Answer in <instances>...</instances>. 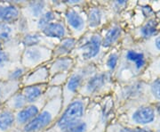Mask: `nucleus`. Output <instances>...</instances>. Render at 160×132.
I'll list each match as a JSON object with an SVG mask.
<instances>
[{
  "label": "nucleus",
  "instance_id": "f257e3e1",
  "mask_svg": "<svg viewBox=\"0 0 160 132\" xmlns=\"http://www.w3.org/2000/svg\"><path fill=\"white\" fill-rule=\"evenodd\" d=\"M151 57L141 42H135L121 49L118 67L114 74L118 84L139 80L142 77Z\"/></svg>",
  "mask_w": 160,
  "mask_h": 132
},
{
  "label": "nucleus",
  "instance_id": "72a5a7b5",
  "mask_svg": "<svg viewBox=\"0 0 160 132\" xmlns=\"http://www.w3.org/2000/svg\"><path fill=\"white\" fill-rule=\"evenodd\" d=\"M29 71V70L25 67H16L9 73V80L13 81H21Z\"/></svg>",
  "mask_w": 160,
  "mask_h": 132
},
{
  "label": "nucleus",
  "instance_id": "a211bd4d",
  "mask_svg": "<svg viewBox=\"0 0 160 132\" xmlns=\"http://www.w3.org/2000/svg\"><path fill=\"white\" fill-rule=\"evenodd\" d=\"M50 79V74L47 64L41 65L32 71H29L24 77L25 86L29 85H38V84H48Z\"/></svg>",
  "mask_w": 160,
  "mask_h": 132
},
{
  "label": "nucleus",
  "instance_id": "2eb2a0df",
  "mask_svg": "<svg viewBox=\"0 0 160 132\" xmlns=\"http://www.w3.org/2000/svg\"><path fill=\"white\" fill-rule=\"evenodd\" d=\"M102 37V48L104 50L113 49L124 38V28L118 23H111L105 30Z\"/></svg>",
  "mask_w": 160,
  "mask_h": 132
},
{
  "label": "nucleus",
  "instance_id": "a19ab883",
  "mask_svg": "<svg viewBox=\"0 0 160 132\" xmlns=\"http://www.w3.org/2000/svg\"><path fill=\"white\" fill-rule=\"evenodd\" d=\"M159 26H160V21H159Z\"/></svg>",
  "mask_w": 160,
  "mask_h": 132
},
{
  "label": "nucleus",
  "instance_id": "a878e982",
  "mask_svg": "<svg viewBox=\"0 0 160 132\" xmlns=\"http://www.w3.org/2000/svg\"><path fill=\"white\" fill-rule=\"evenodd\" d=\"M147 98L150 103L160 102V77L147 81Z\"/></svg>",
  "mask_w": 160,
  "mask_h": 132
},
{
  "label": "nucleus",
  "instance_id": "7c9ffc66",
  "mask_svg": "<svg viewBox=\"0 0 160 132\" xmlns=\"http://www.w3.org/2000/svg\"><path fill=\"white\" fill-rule=\"evenodd\" d=\"M10 105H11L12 109L17 110V111H20V110L24 108L26 105H28V103H27V101H26V99L24 98L22 91L17 92L12 98Z\"/></svg>",
  "mask_w": 160,
  "mask_h": 132
},
{
  "label": "nucleus",
  "instance_id": "f704fd0d",
  "mask_svg": "<svg viewBox=\"0 0 160 132\" xmlns=\"http://www.w3.org/2000/svg\"><path fill=\"white\" fill-rule=\"evenodd\" d=\"M109 6L111 10L117 13H119L121 12H123L124 10H126V8L128 6V2L127 1H113V2H109Z\"/></svg>",
  "mask_w": 160,
  "mask_h": 132
},
{
  "label": "nucleus",
  "instance_id": "e433bc0d",
  "mask_svg": "<svg viewBox=\"0 0 160 132\" xmlns=\"http://www.w3.org/2000/svg\"><path fill=\"white\" fill-rule=\"evenodd\" d=\"M153 129H154L155 132H160V117L159 116L158 117L157 121H156L155 125L153 126Z\"/></svg>",
  "mask_w": 160,
  "mask_h": 132
},
{
  "label": "nucleus",
  "instance_id": "7ed1b4c3",
  "mask_svg": "<svg viewBox=\"0 0 160 132\" xmlns=\"http://www.w3.org/2000/svg\"><path fill=\"white\" fill-rule=\"evenodd\" d=\"M98 71L99 69L95 63H84L78 66L75 65L73 70L69 72L65 84L62 87L63 109L78 96L85 81Z\"/></svg>",
  "mask_w": 160,
  "mask_h": 132
},
{
  "label": "nucleus",
  "instance_id": "f03ea898",
  "mask_svg": "<svg viewBox=\"0 0 160 132\" xmlns=\"http://www.w3.org/2000/svg\"><path fill=\"white\" fill-rule=\"evenodd\" d=\"M63 110L62 91L52 97L33 120L22 128V132H45L49 129Z\"/></svg>",
  "mask_w": 160,
  "mask_h": 132
},
{
  "label": "nucleus",
  "instance_id": "f8f14e48",
  "mask_svg": "<svg viewBox=\"0 0 160 132\" xmlns=\"http://www.w3.org/2000/svg\"><path fill=\"white\" fill-rule=\"evenodd\" d=\"M101 115L95 107L88 108L83 118L70 122L56 132H92L97 127Z\"/></svg>",
  "mask_w": 160,
  "mask_h": 132
},
{
  "label": "nucleus",
  "instance_id": "b1692460",
  "mask_svg": "<svg viewBox=\"0 0 160 132\" xmlns=\"http://www.w3.org/2000/svg\"><path fill=\"white\" fill-rule=\"evenodd\" d=\"M45 39L46 38L41 34V32L36 30L34 32H28L23 35L22 43L25 46V48L36 46H45L48 47L45 42Z\"/></svg>",
  "mask_w": 160,
  "mask_h": 132
},
{
  "label": "nucleus",
  "instance_id": "c756f323",
  "mask_svg": "<svg viewBox=\"0 0 160 132\" xmlns=\"http://www.w3.org/2000/svg\"><path fill=\"white\" fill-rule=\"evenodd\" d=\"M15 123V115L10 110L3 111L0 114V130L6 131Z\"/></svg>",
  "mask_w": 160,
  "mask_h": 132
},
{
  "label": "nucleus",
  "instance_id": "bb28decb",
  "mask_svg": "<svg viewBox=\"0 0 160 132\" xmlns=\"http://www.w3.org/2000/svg\"><path fill=\"white\" fill-rule=\"evenodd\" d=\"M151 59L160 55V31L148 40L141 42Z\"/></svg>",
  "mask_w": 160,
  "mask_h": 132
},
{
  "label": "nucleus",
  "instance_id": "39448f33",
  "mask_svg": "<svg viewBox=\"0 0 160 132\" xmlns=\"http://www.w3.org/2000/svg\"><path fill=\"white\" fill-rule=\"evenodd\" d=\"M123 112V119L119 122L131 127L153 129V126L158 117L153 103H150L134 104L124 109Z\"/></svg>",
  "mask_w": 160,
  "mask_h": 132
},
{
  "label": "nucleus",
  "instance_id": "ddd939ff",
  "mask_svg": "<svg viewBox=\"0 0 160 132\" xmlns=\"http://www.w3.org/2000/svg\"><path fill=\"white\" fill-rule=\"evenodd\" d=\"M159 20L157 17L146 20L133 30L132 38L137 42H144L160 31Z\"/></svg>",
  "mask_w": 160,
  "mask_h": 132
},
{
  "label": "nucleus",
  "instance_id": "4c0bfd02",
  "mask_svg": "<svg viewBox=\"0 0 160 132\" xmlns=\"http://www.w3.org/2000/svg\"><path fill=\"white\" fill-rule=\"evenodd\" d=\"M153 105H154L155 110H156V113H157V114H158V116H159L160 117V102H158V103H153Z\"/></svg>",
  "mask_w": 160,
  "mask_h": 132
},
{
  "label": "nucleus",
  "instance_id": "9b49d317",
  "mask_svg": "<svg viewBox=\"0 0 160 132\" xmlns=\"http://www.w3.org/2000/svg\"><path fill=\"white\" fill-rule=\"evenodd\" d=\"M52 48L45 46H36L26 47L23 53L24 67L29 71V68L35 69L41 65H46L52 60Z\"/></svg>",
  "mask_w": 160,
  "mask_h": 132
},
{
  "label": "nucleus",
  "instance_id": "9d476101",
  "mask_svg": "<svg viewBox=\"0 0 160 132\" xmlns=\"http://www.w3.org/2000/svg\"><path fill=\"white\" fill-rule=\"evenodd\" d=\"M79 6L67 7L64 10V23L69 29L71 37L78 40L87 31L86 17L80 11Z\"/></svg>",
  "mask_w": 160,
  "mask_h": 132
},
{
  "label": "nucleus",
  "instance_id": "6ab92c4d",
  "mask_svg": "<svg viewBox=\"0 0 160 132\" xmlns=\"http://www.w3.org/2000/svg\"><path fill=\"white\" fill-rule=\"evenodd\" d=\"M78 44V40L69 36L63 39L56 44L52 50V59L64 56H71L73 52L76 49Z\"/></svg>",
  "mask_w": 160,
  "mask_h": 132
},
{
  "label": "nucleus",
  "instance_id": "1a4fd4ad",
  "mask_svg": "<svg viewBox=\"0 0 160 132\" xmlns=\"http://www.w3.org/2000/svg\"><path fill=\"white\" fill-rule=\"evenodd\" d=\"M62 91V87H49L48 90L45 94L43 98L35 103H29L26 105L24 108L18 111L15 115V123L22 128L27 123H29L31 120H33L37 115L39 114V112L43 109L46 102L54 95Z\"/></svg>",
  "mask_w": 160,
  "mask_h": 132
},
{
  "label": "nucleus",
  "instance_id": "dca6fc26",
  "mask_svg": "<svg viewBox=\"0 0 160 132\" xmlns=\"http://www.w3.org/2000/svg\"><path fill=\"white\" fill-rule=\"evenodd\" d=\"M75 63L76 60L72 56H64L52 59L47 65L50 77L59 73H69L75 67Z\"/></svg>",
  "mask_w": 160,
  "mask_h": 132
},
{
  "label": "nucleus",
  "instance_id": "4468645a",
  "mask_svg": "<svg viewBox=\"0 0 160 132\" xmlns=\"http://www.w3.org/2000/svg\"><path fill=\"white\" fill-rule=\"evenodd\" d=\"M86 17L87 29L90 31H97L106 22L107 13L103 6L91 5L86 10Z\"/></svg>",
  "mask_w": 160,
  "mask_h": 132
},
{
  "label": "nucleus",
  "instance_id": "2f4dec72",
  "mask_svg": "<svg viewBox=\"0 0 160 132\" xmlns=\"http://www.w3.org/2000/svg\"><path fill=\"white\" fill-rule=\"evenodd\" d=\"M69 73L65 72V73H59L50 77L49 81H48V87H62L65 84L67 81Z\"/></svg>",
  "mask_w": 160,
  "mask_h": 132
},
{
  "label": "nucleus",
  "instance_id": "ea45409f",
  "mask_svg": "<svg viewBox=\"0 0 160 132\" xmlns=\"http://www.w3.org/2000/svg\"><path fill=\"white\" fill-rule=\"evenodd\" d=\"M0 50H2V43L0 42Z\"/></svg>",
  "mask_w": 160,
  "mask_h": 132
},
{
  "label": "nucleus",
  "instance_id": "473e14b6",
  "mask_svg": "<svg viewBox=\"0 0 160 132\" xmlns=\"http://www.w3.org/2000/svg\"><path fill=\"white\" fill-rule=\"evenodd\" d=\"M12 37V29L10 24L0 22V42H7Z\"/></svg>",
  "mask_w": 160,
  "mask_h": 132
},
{
  "label": "nucleus",
  "instance_id": "4be33fe9",
  "mask_svg": "<svg viewBox=\"0 0 160 132\" xmlns=\"http://www.w3.org/2000/svg\"><path fill=\"white\" fill-rule=\"evenodd\" d=\"M120 55H121V49L113 48L112 50H109V52L106 55L104 58V71H108L111 74H115L116 71L118 67V63L120 60Z\"/></svg>",
  "mask_w": 160,
  "mask_h": 132
},
{
  "label": "nucleus",
  "instance_id": "c85d7f7f",
  "mask_svg": "<svg viewBox=\"0 0 160 132\" xmlns=\"http://www.w3.org/2000/svg\"><path fill=\"white\" fill-rule=\"evenodd\" d=\"M147 75H148V78L145 80V81H149L155 78L160 77V55L158 57L151 59L149 64V67L147 68L146 71L144 72V74L142 75V77L141 79H142Z\"/></svg>",
  "mask_w": 160,
  "mask_h": 132
},
{
  "label": "nucleus",
  "instance_id": "0eeeda50",
  "mask_svg": "<svg viewBox=\"0 0 160 132\" xmlns=\"http://www.w3.org/2000/svg\"><path fill=\"white\" fill-rule=\"evenodd\" d=\"M115 81L113 74L105 71H98L85 81L78 96L91 100V98L108 94L113 90Z\"/></svg>",
  "mask_w": 160,
  "mask_h": 132
},
{
  "label": "nucleus",
  "instance_id": "412c9836",
  "mask_svg": "<svg viewBox=\"0 0 160 132\" xmlns=\"http://www.w3.org/2000/svg\"><path fill=\"white\" fill-rule=\"evenodd\" d=\"M20 9L14 5H5L0 6V22L10 23H15L20 19Z\"/></svg>",
  "mask_w": 160,
  "mask_h": 132
},
{
  "label": "nucleus",
  "instance_id": "6e6552de",
  "mask_svg": "<svg viewBox=\"0 0 160 132\" xmlns=\"http://www.w3.org/2000/svg\"><path fill=\"white\" fill-rule=\"evenodd\" d=\"M90 99L77 96L62 110L55 123L45 132H56L72 121L79 120L86 115L90 105Z\"/></svg>",
  "mask_w": 160,
  "mask_h": 132
},
{
  "label": "nucleus",
  "instance_id": "393cba45",
  "mask_svg": "<svg viewBox=\"0 0 160 132\" xmlns=\"http://www.w3.org/2000/svg\"><path fill=\"white\" fill-rule=\"evenodd\" d=\"M105 132H155L152 128H141L125 125L121 122H114L106 128Z\"/></svg>",
  "mask_w": 160,
  "mask_h": 132
},
{
  "label": "nucleus",
  "instance_id": "f3484780",
  "mask_svg": "<svg viewBox=\"0 0 160 132\" xmlns=\"http://www.w3.org/2000/svg\"><path fill=\"white\" fill-rule=\"evenodd\" d=\"M40 32L48 40L55 39V40H62L63 39L70 36L69 29L63 20H60V21L50 23Z\"/></svg>",
  "mask_w": 160,
  "mask_h": 132
},
{
  "label": "nucleus",
  "instance_id": "20e7f679",
  "mask_svg": "<svg viewBox=\"0 0 160 132\" xmlns=\"http://www.w3.org/2000/svg\"><path fill=\"white\" fill-rule=\"evenodd\" d=\"M114 103L126 109L138 103H149L147 98V81L142 79L118 84L114 91Z\"/></svg>",
  "mask_w": 160,
  "mask_h": 132
},
{
  "label": "nucleus",
  "instance_id": "c9c22d12",
  "mask_svg": "<svg viewBox=\"0 0 160 132\" xmlns=\"http://www.w3.org/2000/svg\"><path fill=\"white\" fill-rule=\"evenodd\" d=\"M9 59H10L9 55L6 51H4L3 49L0 50V66H3L6 63H8Z\"/></svg>",
  "mask_w": 160,
  "mask_h": 132
},
{
  "label": "nucleus",
  "instance_id": "58836bf2",
  "mask_svg": "<svg viewBox=\"0 0 160 132\" xmlns=\"http://www.w3.org/2000/svg\"><path fill=\"white\" fill-rule=\"evenodd\" d=\"M1 95H2V89H1V87H0V98H1Z\"/></svg>",
  "mask_w": 160,
  "mask_h": 132
},
{
  "label": "nucleus",
  "instance_id": "cd10ccee",
  "mask_svg": "<svg viewBox=\"0 0 160 132\" xmlns=\"http://www.w3.org/2000/svg\"><path fill=\"white\" fill-rule=\"evenodd\" d=\"M27 6L30 16L38 20L44 13L48 10L47 7L50 6V4L46 1H30L27 3Z\"/></svg>",
  "mask_w": 160,
  "mask_h": 132
},
{
  "label": "nucleus",
  "instance_id": "5701e85b",
  "mask_svg": "<svg viewBox=\"0 0 160 132\" xmlns=\"http://www.w3.org/2000/svg\"><path fill=\"white\" fill-rule=\"evenodd\" d=\"M62 20V16L57 11L53 9H49L46 13H44L38 20H37V31H41L46 28L50 23Z\"/></svg>",
  "mask_w": 160,
  "mask_h": 132
},
{
  "label": "nucleus",
  "instance_id": "aec40b11",
  "mask_svg": "<svg viewBox=\"0 0 160 132\" xmlns=\"http://www.w3.org/2000/svg\"><path fill=\"white\" fill-rule=\"evenodd\" d=\"M48 84H38L24 86L21 91L23 94L28 104H29L38 101L43 98L48 90Z\"/></svg>",
  "mask_w": 160,
  "mask_h": 132
},
{
  "label": "nucleus",
  "instance_id": "423d86ee",
  "mask_svg": "<svg viewBox=\"0 0 160 132\" xmlns=\"http://www.w3.org/2000/svg\"><path fill=\"white\" fill-rule=\"evenodd\" d=\"M102 37L100 31L87 30L85 34L78 40L76 49L77 57L82 64L94 63L102 51Z\"/></svg>",
  "mask_w": 160,
  "mask_h": 132
}]
</instances>
